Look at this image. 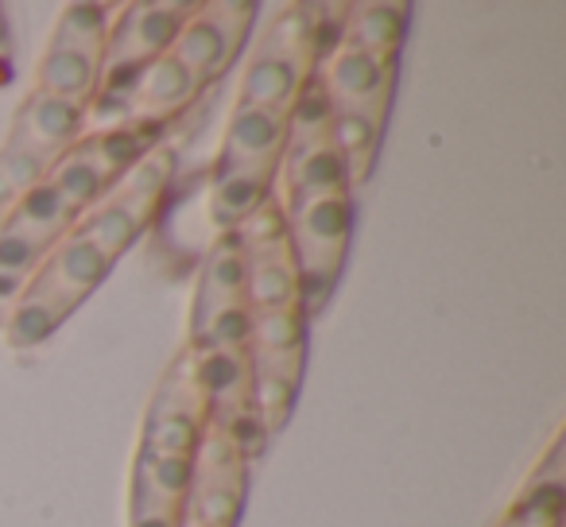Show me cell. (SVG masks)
<instances>
[{"label":"cell","mask_w":566,"mask_h":527,"mask_svg":"<svg viewBox=\"0 0 566 527\" xmlns=\"http://www.w3.org/2000/svg\"><path fill=\"white\" fill-rule=\"evenodd\" d=\"M113 272V260L94 241L71 229L48 256L40 260L35 276L20 292L17 307L4 318V338L17 349H32L48 341Z\"/></svg>","instance_id":"6da1fadb"},{"label":"cell","mask_w":566,"mask_h":527,"mask_svg":"<svg viewBox=\"0 0 566 527\" xmlns=\"http://www.w3.org/2000/svg\"><path fill=\"white\" fill-rule=\"evenodd\" d=\"M74 221L78 213L55 194L51 182H40L32 194H24L0 218V307H17L20 292L40 268V260L71 233Z\"/></svg>","instance_id":"7a4b0ae2"},{"label":"cell","mask_w":566,"mask_h":527,"mask_svg":"<svg viewBox=\"0 0 566 527\" xmlns=\"http://www.w3.org/2000/svg\"><path fill=\"white\" fill-rule=\"evenodd\" d=\"M349 233H354L349 198H315V202H295L287 210V241H292L295 268H300L307 315L323 310V303L331 299L342 264H346Z\"/></svg>","instance_id":"3957f363"},{"label":"cell","mask_w":566,"mask_h":527,"mask_svg":"<svg viewBox=\"0 0 566 527\" xmlns=\"http://www.w3.org/2000/svg\"><path fill=\"white\" fill-rule=\"evenodd\" d=\"M195 12V4H175V0H140V4H120L113 17L109 40H105L102 59V86H97V102L117 97L136 74L159 55H167L179 35L182 20Z\"/></svg>","instance_id":"277c9868"},{"label":"cell","mask_w":566,"mask_h":527,"mask_svg":"<svg viewBox=\"0 0 566 527\" xmlns=\"http://www.w3.org/2000/svg\"><path fill=\"white\" fill-rule=\"evenodd\" d=\"M256 24V4L249 0H218V4H195L182 20L179 35L171 43V55L195 74L202 86L229 71L244 51Z\"/></svg>","instance_id":"5b68a950"},{"label":"cell","mask_w":566,"mask_h":527,"mask_svg":"<svg viewBox=\"0 0 566 527\" xmlns=\"http://www.w3.org/2000/svg\"><path fill=\"white\" fill-rule=\"evenodd\" d=\"M315 82L323 86L331 113H354L385 128L396 89V59H377L346 43H334L318 63Z\"/></svg>","instance_id":"8992f818"},{"label":"cell","mask_w":566,"mask_h":527,"mask_svg":"<svg viewBox=\"0 0 566 527\" xmlns=\"http://www.w3.org/2000/svg\"><path fill=\"white\" fill-rule=\"evenodd\" d=\"M287 151V113L233 105V117L221 136L218 167L213 175H260L275 179L280 159Z\"/></svg>","instance_id":"52a82bcc"},{"label":"cell","mask_w":566,"mask_h":527,"mask_svg":"<svg viewBox=\"0 0 566 527\" xmlns=\"http://www.w3.org/2000/svg\"><path fill=\"white\" fill-rule=\"evenodd\" d=\"M198 89H202V82L167 51L156 63L144 66L117 97L102 105H120V113L128 117L125 125H164L167 117H175L195 102Z\"/></svg>","instance_id":"ba28073f"},{"label":"cell","mask_w":566,"mask_h":527,"mask_svg":"<svg viewBox=\"0 0 566 527\" xmlns=\"http://www.w3.org/2000/svg\"><path fill=\"white\" fill-rule=\"evenodd\" d=\"M82 128H86V109H82V105L59 102V97L35 89V94L20 105L17 120H12L9 144L40 151V156L59 164V159L82 140Z\"/></svg>","instance_id":"9c48e42d"},{"label":"cell","mask_w":566,"mask_h":527,"mask_svg":"<svg viewBox=\"0 0 566 527\" xmlns=\"http://www.w3.org/2000/svg\"><path fill=\"white\" fill-rule=\"evenodd\" d=\"M342 17L346 20H342L334 43H346V48H357L377 59H400L411 17L408 4H400V0H361V4H346Z\"/></svg>","instance_id":"30bf717a"},{"label":"cell","mask_w":566,"mask_h":527,"mask_svg":"<svg viewBox=\"0 0 566 527\" xmlns=\"http://www.w3.org/2000/svg\"><path fill=\"white\" fill-rule=\"evenodd\" d=\"M159 136H164V125H113L94 136H82L71 148V156L86 164L105 187H113L136 159L156 148Z\"/></svg>","instance_id":"8fae6325"},{"label":"cell","mask_w":566,"mask_h":527,"mask_svg":"<svg viewBox=\"0 0 566 527\" xmlns=\"http://www.w3.org/2000/svg\"><path fill=\"white\" fill-rule=\"evenodd\" d=\"M171 175H175V156L164 148V144H156L148 156L136 159V164L128 167V171L120 175L109 190H105V198H109L113 205H120V210H125L128 218L148 233L151 221H156V213H159V205H164V198H167V182H171Z\"/></svg>","instance_id":"7c38bea8"},{"label":"cell","mask_w":566,"mask_h":527,"mask_svg":"<svg viewBox=\"0 0 566 527\" xmlns=\"http://www.w3.org/2000/svg\"><path fill=\"white\" fill-rule=\"evenodd\" d=\"M315 78L303 66L287 63L280 55H268V51H252L249 66L241 74V94L237 105H256V109H275V113H292V105L300 102V94L307 89V82Z\"/></svg>","instance_id":"4fadbf2b"},{"label":"cell","mask_w":566,"mask_h":527,"mask_svg":"<svg viewBox=\"0 0 566 527\" xmlns=\"http://www.w3.org/2000/svg\"><path fill=\"white\" fill-rule=\"evenodd\" d=\"M244 276H249V260H244L241 244L233 233H221L218 244L210 249L202 264V280H198L195 310H190V323L213 315V310L241 307L244 303Z\"/></svg>","instance_id":"5bb4252c"},{"label":"cell","mask_w":566,"mask_h":527,"mask_svg":"<svg viewBox=\"0 0 566 527\" xmlns=\"http://www.w3.org/2000/svg\"><path fill=\"white\" fill-rule=\"evenodd\" d=\"M244 260H249L244 303H249L252 315H264V310H303L300 268H295L292 244L280 252H268V256H244Z\"/></svg>","instance_id":"9a60e30c"},{"label":"cell","mask_w":566,"mask_h":527,"mask_svg":"<svg viewBox=\"0 0 566 527\" xmlns=\"http://www.w3.org/2000/svg\"><path fill=\"white\" fill-rule=\"evenodd\" d=\"M195 485V465L187 457H167L140 450L133 470V508L187 512V496Z\"/></svg>","instance_id":"2e32d148"},{"label":"cell","mask_w":566,"mask_h":527,"mask_svg":"<svg viewBox=\"0 0 566 527\" xmlns=\"http://www.w3.org/2000/svg\"><path fill=\"white\" fill-rule=\"evenodd\" d=\"M102 59L90 51H66V48H48L40 63V94H51L59 102H71L90 109V102H97V86H102Z\"/></svg>","instance_id":"e0dca14e"},{"label":"cell","mask_w":566,"mask_h":527,"mask_svg":"<svg viewBox=\"0 0 566 527\" xmlns=\"http://www.w3.org/2000/svg\"><path fill=\"white\" fill-rule=\"evenodd\" d=\"M380 133H385V128H377L365 117H354V113H334L331 117L326 140H331V148L346 159L349 187H361V182L373 175V159H377V151H380Z\"/></svg>","instance_id":"ac0fdd59"},{"label":"cell","mask_w":566,"mask_h":527,"mask_svg":"<svg viewBox=\"0 0 566 527\" xmlns=\"http://www.w3.org/2000/svg\"><path fill=\"white\" fill-rule=\"evenodd\" d=\"M113 17H117V9H113V4H94V0L66 4L48 48H66V51H90V55H105V40H109Z\"/></svg>","instance_id":"d6986e66"},{"label":"cell","mask_w":566,"mask_h":527,"mask_svg":"<svg viewBox=\"0 0 566 527\" xmlns=\"http://www.w3.org/2000/svg\"><path fill=\"white\" fill-rule=\"evenodd\" d=\"M268 198H272V179H260V175H213V190H210L213 225L221 233H233Z\"/></svg>","instance_id":"ffe728a7"},{"label":"cell","mask_w":566,"mask_h":527,"mask_svg":"<svg viewBox=\"0 0 566 527\" xmlns=\"http://www.w3.org/2000/svg\"><path fill=\"white\" fill-rule=\"evenodd\" d=\"M74 229H78L86 241H94L97 249L105 252V256L117 264L120 256H125L128 249H133L136 241L144 236V229L136 225L133 218H128L120 205H113L109 198H102V202L94 205V210H86L78 221H74Z\"/></svg>","instance_id":"44dd1931"},{"label":"cell","mask_w":566,"mask_h":527,"mask_svg":"<svg viewBox=\"0 0 566 527\" xmlns=\"http://www.w3.org/2000/svg\"><path fill=\"white\" fill-rule=\"evenodd\" d=\"M51 167H55V159L40 156V151L17 148V144H4L0 148V218L24 194H32L40 182H48Z\"/></svg>","instance_id":"7402d4cb"},{"label":"cell","mask_w":566,"mask_h":527,"mask_svg":"<svg viewBox=\"0 0 566 527\" xmlns=\"http://www.w3.org/2000/svg\"><path fill=\"white\" fill-rule=\"evenodd\" d=\"M287 349H307V315L303 310L252 315V334L244 354H287Z\"/></svg>","instance_id":"603a6c76"},{"label":"cell","mask_w":566,"mask_h":527,"mask_svg":"<svg viewBox=\"0 0 566 527\" xmlns=\"http://www.w3.org/2000/svg\"><path fill=\"white\" fill-rule=\"evenodd\" d=\"M206 423L182 415H164V411H148V423H144L140 450L148 454H167V457H195L198 442H202Z\"/></svg>","instance_id":"cb8c5ba5"},{"label":"cell","mask_w":566,"mask_h":527,"mask_svg":"<svg viewBox=\"0 0 566 527\" xmlns=\"http://www.w3.org/2000/svg\"><path fill=\"white\" fill-rule=\"evenodd\" d=\"M563 481H535L501 527H563Z\"/></svg>","instance_id":"d4e9b609"},{"label":"cell","mask_w":566,"mask_h":527,"mask_svg":"<svg viewBox=\"0 0 566 527\" xmlns=\"http://www.w3.org/2000/svg\"><path fill=\"white\" fill-rule=\"evenodd\" d=\"M241 512H244V493H233V488H218V485H190L187 516L198 519V524L237 527Z\"/></svg>","instance_id":"484cf974"},{"label":"cell","mask_w":566,"mask_h":527,"mask_svg":"<svg viewBox=\"0 0 566 527\" xmlns=\"http://www.w3.org/2000/svg\"><path fill=\"white\" fill-rule=\"evenodd\" d=\"M187 512H164V508H133L128 527H179Z\"/></svg>","instance_id":"4316f807"},{"label":"cell","mask_w":566,"mask_h":527,"mask_svg":"<svg viewBox=\"0 0 566 527\" xmlns=\"http://www.w3.org/2000/svg\"><path fill=\"white\" fill-rule=\"evenodd\" d=\"M9 43H12V35H9V17H4V9H0V59L9 55Z\"/></svg>","instance_id":"83f0119b"},{"label":"cell","mask_w":566,"mask_h":527,"mask_svg":"<svg viewBox=\"0 0 566 527\" xmlns=\"http://www.w3.org/2000/svg\"><path fill=\"white\" fill-rule=\"evenodd\" d=\"M179 527H210V524H198V519H190V516H182V524Z\"/></svg>","instance_id":"f1b7e54d"}]
</instances>
